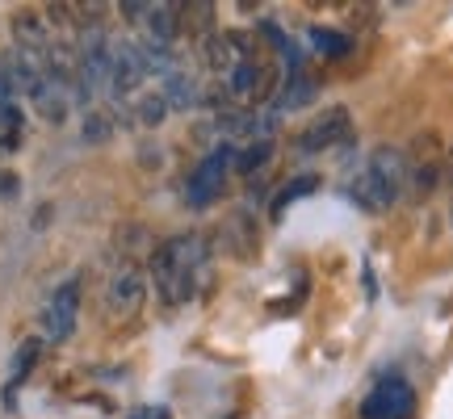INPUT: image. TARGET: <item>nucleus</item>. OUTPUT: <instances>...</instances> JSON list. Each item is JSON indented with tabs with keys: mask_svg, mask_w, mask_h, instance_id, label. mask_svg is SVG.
Listing matches in <instances>:
<instances>
[{
	"mask_svg": "<svg viewBox=\"0 0 453 419\" xmlns=\"http://www.w3.org/2000/svg\"><path fill=\"white\" fill-rule=\"evenodd\" d=\"M407 189V156L399 147H378L353 180V202L365 214H387Z\"/></svg>",
	"mask_w": 453,
	"mask_h": 419,
	"instance_id": "f03ea898",
	"label": "nucleus"
},
{
	"mask_svg": "<svg viewBox=\"0 0 453 419\" xmlns=\"http://www.w3.org/2000/svg\"><path fill=\"white\" fill-rule=\"evenodd\" d=\"M13 38H17V50H30V55H47L50 50V30L38 13H17Z\"/></svg>",
	"mask_w": 453,
	"mask_h": 419,
	"instance_id": "9b49d317",
	"label": "nucleus"
},
{
	"mask_svg": "<svg viewBox=\"0 0 453 419\" xmlns=\"http://www.w3.org/2000/svg\"><path fill=\"white\" fill-rule=\"evenodd\" d=\"M449 223H453V206H449Z\"/></svg>",
	"mask_w": 453,
	"mask_h": 419,
	"instance_id": "5701e85b",
	"label": "nucleus"
},
{
	"mask_svg": "<svg viewBox=\"0 0 453 419\" xmlns=\"http://www.w3.org/2000/svg\"><path fill=\"white\" fill-rule=\"evenodd\" d=\"M411 415H416V390L407 386L403 377H382L361 403V419H411Z\"/></svg>",
	"mask_w": 453,
	"mask_h": 419,
	"instance_id": "39448f33",
	"label": "nucleus"
},
{
	"mask_svg": "<svg viewBox=\"0 0 453 419\" xmlns=\"http://www.w3.org/2000/svg\"><path fill=\"white\" fill-rule=\"evenodd\" d=\"M340 143H353V113L344 110V105L319 110L303 126V134H298V151L303 156H319V151H332Z\"/></svg>",
	"mask_w": 453,
	"mask_h": 419,
	"instance_id": "7ed1b4c3",
	"label": "nucleus"
},
{
	"mask_svg": "<svg viewBox=\"0 0 453 419\" xmlns=\"http://www.w3.org/2000/svg\"><path fill=\"white\" fill-rule=\"evenodd\" d=\"M311 47L319 50L324 59H344V55H353V38L344 30H327V26H315L311 30Z\"/></svg>",
	"mask_w": 453,
	"mask_h": 419,
	"instance_id": "dca6fc26",
	"label": "nucleus"
},
{
	"mask_svg": "<svg viewBox=\"0 0 453 419\" xmlns=\"http://www.w3.org/2000/svg\"><path fill=\"white\" fill-rule=\"evenodd\" d=\"M143 298H147V273L139 264L113 269L110 281H105V307H110L113 319H130L134 310L143 307Z\"/></svg>",
	"mask_w": 453,
	"mask_h": 419,
	"instance_id": "0eeeda50",
	"label": "nucleus"
},
{
	"mask_svg": "<svg viewBox=\"0 0 453 419\" xmlns=\"http://www.w3.org/2000/svg\"><path fill=\"white\" fill-rule=\"evenodd\" d=\"M21 147V110L17 101L0 105V151H17Z\"/></svg>",
	"mask_w": 453,
	"mask_h": 419,
	"instance_id": "6ab92c4d",
	"label": "nucleus"
},
{
	"mask_svg": "<svg viewBox=\"0 0 453 419\" xmlns=\"http://www.w3.org/2000/svg\"><path fill=\"white\" fill-rule=\"evenodd\" d=\"M202 264H206V248H202L197 235H177V240L156 248V256H151V281H156V293L164 298V307H180V302L194 298Z\"/></svg>",
	"mask_w": 453,
	"mask_h": 419,
	"instance_id": "f257e3e1",
	"label": "nucleus"
},
{
	"mask_svg": "<svg viewBox=\"0 0 453 419\" xmlns=\"http://www.w3.org/2000/svg\"><path fill=\"white\" fill-rule=\"evenodd\" d=\"M164 101H168V110H194L197 101V84H194V76H185L180 67H173L168 76H164Z\"/></svg>",
	"mask_w": 453,
	"mask_h": 419,
	"instance_id": "f8f14e48",
	"label": "nucleus"
},
{
	"mask_svg": "<svg viewBox=\"0 0 453 419\" xmlns=\"http://www.w3.org/2000/svg\"><path fill=\"white\" fill-rule=\"evenodd\" d=\"M81 134H84V143H105V139L113 134V118H110V110H88V113H84Z\"/></svg>",
	"mask_w": 453,
	"mask_h": 419,
	"instance_id": "412c9836",
	"label": "nucleus"
},
{
	"mask_svg": "<svg viewBox=\"0 0 453 419\" xmlns=\"http://www.w3.org/2000/svg\"><path fill=\"white\" fill-rule=\"evenodd\" d=\"M143 26H147V42L151 47L173 50V42H177V34H180V4H151Z\"/></svg>",
	"mask_w": 453,
	"mask_h": 419,
	"instance_id": "9d476101",
	"label": "nucleus"
},
{
	"mask_svg": "<svg viewBox=\"0 0 453 419\" xmlns=\"http://www.w3.org/2000/svg\"><path fill=\"white\" fill-rule=\"evenodd\" d=\"M147 76V64L143 55H139V42H113L110 50V88L118 93V97H127V93H134L139 84H143Z\"/></svg>",
	"mask_w": 453,
	"mask_h": 419,
	"instance_id": "1a4fd4ad",
	"label": "nucleus"
},
{
	"mask_svg": "<svg viewBox=\"0 0 453 419\" xmlns=\"http://www.w3.org/2000/svg\"><path fill=\"white\" fill-rule=\"evenodd\" d=\"M315 101V80H311V72L303 64H294L290 72V84H286V93H281V101H277V110H303V105H311Z\"/></svg>",
	"mask_w": 453,
	"mask_h": 419,
	"instance_id": "4468645a",
	"label": "nucleus"
},
{
	"mask_svg": "<svg viewBox=\"0 0 453 419\" xmlns=\"http://www.w3.org/2000/svg\"><path fill=\"white\" fill-rule=\"evenodd\" d=\"M130 419H164V415H160V407H139Z\"/></svg>",
	"mask_w": 453,
	"mask_h": 419,
	"instance_id": "4be33fe9",
	"label": "nucleus"
},
{
	"mask_svg": "<svg viewBox=\"0 0 453 419\" xmlns=\"http://www.w3.org/2000/svg\"><path fill=\"white\" fill-rule=\"evenodd\" d=\"M273 84H277V67L260 50L240 59V64L226 72V93H231V101H240V105H260V101L273 93Z\"/></svg>",
	"mask_w": 453,
	"mask_h": 419,
	"instance_id": "20e7f679",
	"label": "nucleus"
},
{
	"mask_svg": "<svg viewBox=\"0 0 453 419\" xmlns=\"http://www.w3.org/2000/svg\"><path fill=\"white\" fill-rule=\"evenodd\" d=\"M273 156V139H257V143H243V151L235 156V168H240L243 177H252L257 168H265Z\"/></svg>",
	"mask_w": 453,
	"mask_h": 419,
	"instance_id": "a211bd4d",
	"label": "nucleus"
},
{
	"mask_svg": "<svg viewBox=\"0 0 453 419\" xmlns=\"http://www.w3.org/2000/svg\"><path fill=\"white\" fill-rule=\"evenodd\" d=\"M30 101H34V110L42 113L47 122H64L67 110H72V93H67V88H59L55 80L42 84V88H38V93H34Z\"/></svg>",
	"mask_w": 453,
	"mask_h": 419,
	"instance_id": "ddd939ff",
	"label": "nucleus"
},
{
	"mask_svg": "<svg viewBox=\"0 0 453 419\" xmlns=\"http://www.w3.org/2000/svg\"><path fill=\"white\" fill-rule=\"evenodd\" d=\"M315 189H319V177H315V172H303V177H294L290 185H281V194H277L273 202H269V214H273V218H281V214H286V210H290L294 202L311 197Z\"/></svg>",
	"mask_w": 453,
	"mask_h": 419,
	"instance_id": "2eb2a0df",
	"label": "nucleus"
},
{
	"mask_svg": "<svg viewBox=\"0 0 453 419\" xmlns=\"http://www.w3.org/2000/svg\"><path fill=\"white\" fill-rule=\"evenodd\" d=\"M38 356H42V339H26V344L13 353V365H9V390H4V399H9V394H13L26 377H30V369H34V361H38Z\"/></svg>",
	"mask_w": 453,
	"mask_h": 419,
	"instance_id": "f3484780",
	"label": "nucleus"
},
{
	"mask_svg": "<svg viewBox=\"0 0 453 419\" xmlns=\"http://www.w3.org/2000/svg\"><path fill=\"white\" fill-rule=\"evenodd\" d=\"M134 118H139L143 126H160L164 118H168V101H164V93H143V97L134 101Z\"/></svg>",
	"mask_w": 453,
	"mask_h": 419,
	"instance_id": "aec40b11",
	"label": "nucleus"
},
{
	"mask_svg": "<svg viewBox=\"0 0 453 419\" xmlns=\"http://www.w3.org/2000/svg\"><path fill=\"white\" fill-rule=\"evenodd\" d=\"M231 164H235V151H231V147H219V151H211L206 160L197 164V172L189 177V185H185L189 206L202 210V206H211V202H219V197H223V185H226Z\"/></svg>",
	"mask_w": 453,
	"mask_h": 419,
	"instance_id": "423d86ee",
	"label": "nucleus"
},
{
	"mask_svg": "<svg viewBox=\"0 0 453 419\" xmlns=\"http://www.w3.org/2000/svg\"><path fill=\"white\" fill-rule=\"evenodd\" d=\"M76 315H81V277H67L59 290L50 293L47 310H42V327H47V336L59 344L76 331Z\"/></svg>",
	"mask_w": 453,
	"mask_h": 419,
	"instance_id": "6e6552de",
	"label": "nucleus"
}]
</instances>
